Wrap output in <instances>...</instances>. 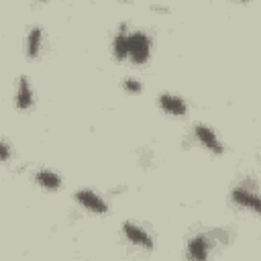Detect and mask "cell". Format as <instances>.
<instances>
[{"mask_svg": "<svg viewBox=\"0 0 261 261\" xmlns=\"http://www.w3.org/2000/svg\"><path fill=\"white\" fill-rule=\"evenodd\" d=\"M39 47H41V29L35 27L29 33V41H27V55L29 57H37L39 55Z\"/></svg>", "mask_w": 261, "mask_h": 261, "instance_id": "30bf717a", "label": "cell"}, {"mask_svg": "<svg viewBox=\"0 0 261 261\" xmlns=\"http://www.w3.org/2000/svg\"><path fill=\"white\" fill-rule=\"evenodd\" d=\"M35 179H37V184H41V186H43V188H47V190H57V188L61 186L59 175H57V173H53V171H47V169L37 171Z\"/></svg>", "mask_w": 261, "mask_h": 261, "instance_id": "9c48e42d", "label": "cell"}, {"mask_svg": "<svg viewBox=\"0 0 261 261\" xmlns=\"http://www.w3.org/2000/svg\"><path fill=\"white\" fill-rule=\"evenodd\" d=\"M149 47H151V41L145 33H133L128 37V55L135 63H143L149 59Z\"/></svg>", "mask_w": 261, "mask_h": 261, "instance_id": "6da1fadb", "label": "cell"}, {"mask_svg": "<svg viewBox=\"0 0 261 261\" xmlns=\"http://www.w3.org/2000/svg\"><path fill=\"white\" fill-rule=\"evenodd\" d=\"M0 149H2V161H8V157H10V149H8V143H6V141H2Z\"/></svg>", "mask_w": 261, "mask_h": 261, "instance_id": "4fadbf2b", "label": "cell"}, {"mask_svg": "<svg viewBox=\"0 0 261 261\" xmlns=\"http://www.w3.org/2000/svg\"><path fill=\"white\" fill-rule=\"evenodd\" d=\"M75 198H77V200H80L88 210H92V212L104 214V212L108 210L106 202H104L98 194H94V192H90V190H80V192H75Z\"/></svg>", "mask_w": 261, "mask_h": 261, "instance_id": "3957f363", "label": "cell"}, {"mask_svg": "<svg viewBox=\"0 0 261 261\" xmlns=\"http://www.w3.org/2000/svg\"><path fill=\"white\" fill-rule=\"evenodd\" d=\"M159 104L163 110H167L169 114H175V116H181L186 114V102L177 96H171V94H161L159 96Z\"/></svg>", "mask_w": 261, "mask_h": 261, "instance_id": "8992f818", "label": "cell"}, {"mask_svg": "<svg viewBox=\"0 0 261 261\" xmlns=\"http://www.w3.org/2000/svg\"><path fill=\"white\" fill-rule=\"evenodd\" d=\"M194 133H196V137L200 139V143H202L206 149H210L212 153H222V145H220V141L216 139V135H214L208 126L198 124V126L194 128Z\"/></svg>", "mask_w": 261, "mask_h": 261, "instance_id": "5b68a950", "label": "cell"}, {"mask_svg": "<svg viewBox=\"0 0 261 261\" xmlns=\"http://www.w3.org/2000/svg\"><path fill=\"white\" fill-rule=\"evenodd\" d=\"M243 2H247V0H243Z\"/></svg>", "mask_w": 261, "mask_h": 261, "instance_id": "5bb4252c", "label": "cell"}, {"mask_svg": "<svg viewBox=\"0 0 261 261\" xmlns=\"http://www.w3.org/2000/svg\"><path fill=\"white\" fill-rule=\"evenodd\" d=\"M124 88L128 92H141V84L137 80H124Z\"/></svg>", "mask_w": 261, "mask_h": 261, "instance_id": "7c38bea8", "label": "cell"}, {"mask_svg": "<svg viewBox=\"0 0 261 261\" xmlns=\"http://www.w3.org/2000/svg\"><path fill=\"white\" fill-rule=\"evenodd\" d=\"M232 200L239 204V206H245V208H251L255 210L257 214H261V196L245 190V188H234L232 190Z\"/></svg>", "mask_w": 261, "mask_h": 261, "instance_id": "7a4b0ae2", "label": "cell"}, {"mask_svg": "<svg viewBox=\"0 0 261 261\" xmlns=\"http://www.w3.org/2000/svg\"><path fill=\"white\" fill-rule=\"evenodd\" d=\"M112 47H114V55H116L118 59H124V57L128 55V35H124V27H122V33L116 35Z\"/></svg>", "mask_w": 261, "mask_h": 261, "instance_id": "8fae6325", "label": "cell"}, {"mask_svg": "<svg viewBox=\"0 0 261 261\" xmlns=\"http://www.w3.org/2000/svg\"><path fill=\"white\" fill-rule=\"evenodd\" d=\"M188 257L190 259H206L208 257V243L204 237H194L188 243Z\"/></svg>", "mask_w": 261, "mask_h": 261, "instance_id": "ba28073f", "label": "cell"}, {"mask_svg": "<svg viewBox=\"0 0 261 261\" xmlns=\"http://www.w3.org/2000/svg\"><path fill=\"white\" fill-rule=\"evenodd\" d=\"M33 102V94H31V88H29V80L22 75L18 80V90H16V106L20 110H27Z\"/></svg>", "mask_w": 261, "mask_h": 261, "instance_id": "52a82bcc", "label": "cell"}, {"mask_svg": "<svg viewBox=\"0 0 261 261\" xmlns=\"http://www.w3.org/2000/svg\"><path fill=\"white\" fill-rule=\"evenodd\" d=\"M122 230H124V234H126V239H128L130 243H135V245H139V247H145V249H151V247H153L151 237H149L143 228H139V226H135V224H130V222H124V224H122Z\"/></svg>", "mask_w": 261, "mask_h": 261, "instance_id": "277c9868", "label": "cell"}]
</instances>
